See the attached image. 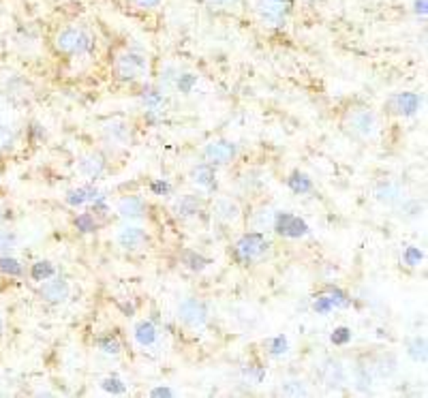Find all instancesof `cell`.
Wrapping results in <instances>:
<instances>
[{
    "instance_id": "6da1fadb",
    "label": "cell",
    "mask_w": 428,
    "mask_h": 398,
    "mask_svg": "<svg viewBox=\"0 0 428 398\" xmlns=\"http://www.w3.org/2000/svg\"><path fill=\"white\" fill-rule=\"evenodd\" d=\"M54 45L64 56H82V54H88L92 50L95 39L90 37V34L84 28L69 26V28H62L56 34Z\"/></svg>"
},
{
    "instance_id": "7a4b0ae2",
    "label": "cell",
    "mask_w": 428,
    "mask_h": 398,
    "mask_svg": "<svg viewBox=\"0 0 428 398\" xmlns=\"http://www.w3.org/2000/svg\"><path fill=\"white\" fill-rule=\"evenodd\" d=\"M113 73L123 82H137L148 76V58L137 52H123L113 62Z\"/></svg>"
},
{
    "instance_id": "3957f363",
    "label": "cell",
    "mask_w": 428,
    "mask_h": 398,
    "mask_svg": "<svg viewBox=\"0 0 428 398\" xmlns=\"http://www.w3.org/2000/svg\"><path fill=\"white\" fill-rule=\"evenodd\" d=\"M343 125L349 135H354L358 139H371L377 133V116L371 110H366V107H358V110L347 112Z\"/></svg>"
},
{
    "instance_id": "277c9868",
    "label": "cell",
    "mask_w": 428,
    "mask_h": 398,
    "mask_svg": "<svg viewBox=\"0 0 428 398\" xmlns=\"http://www.w3.org/2000/svg\"><path fill=\"white\" fill-rule=\"evenodd\" d=\"M255 13L265 26L279 28L291 13V0H255Z\"/></svg>"
},
{
    "instance_id": "5b68a950",
    "label": "cell",
    "mask_w": 428,
    "mask_h": 398,
    "mask_svg": "<svg viewBox=\"0 0 428 398\" xmlns=\"http://www.w3.org/2000/svg\"><path fill=\"white\" fill-rule=\"evenodd\" d=\"M270 248V242L263 234L259 232H251L244 234L238 242H236V257L242 264H251L255 260H261Z\"/></svg>"
},
{
    "instance_id": "8992f818",
    "label": "cell",
    "mask_w": 428,
    "mask_h": 398,
    "mask_svg": "<svg viewBox=\"0 0 428 398\" xmlns=\"http://www.w3.org/2000/svg\"><path fill=\"white\" fill-rule=\"evenodd\" d=\"M178 321L186 328H204L208 321V306L198 298H186L178 306Z\"/></svg>"
},
{
    "instance_id": "52a82bcc",
    "label": "cell",
    "mask_w": 428,
    "mask_h": 398,
    "mask_svg": "<svg viewBox=\"0 0 428 398\" xmlns=\"http://www.w3.org/2000/svg\"><path fill=\"white\" fill-rule=\"evenodd\" d=\"M236 157H238V146L227 139L210 141L204 148V159L210 165H229L231 161H236Z\"/></svg>"
},
{
    "instance_id": "ba28073f",
    "label": "cell",
    "mask_w": 428,
    "mask_h": 398,
    "mask_svg": "<svg viewBox=\"0 0 428 398\" xmlns=\"http://www.w3.org/2000/svg\"><path fill=\"white\" fill-rule=\"evenodd\" d=\"M272 227H275V232L279 236H285V238H304L308 234L306 221L296 214H289V212H277Z\"/></svg>"
},
{
    "instance_id": "9c48e42d",
    "label": "cell",
    "mask_w": 428,
    "mask_h": 398,
    "mask_svg": "<svg viewBox=\"0 0 428 398\" xmlns=\"http://www.w3.org/2000/svg\"><path fill=\"white\" fill-rule=\"evenodd\" d=\"M116 242L125 250H141L150 242V236L139 225H125L116 234Z\"/></svg>"
},
{
    "instance_id": "30bf717a",
    "label": "cell",
    "mask_w": 428,
    "mask_h": 398,
    "mask_svg": "<svg viewBox=\"0 0 428 398\" xmlns=\"http://www.w3.org/2000/svg\"><path fill=\"white\" fill-rule=\"evenodd\" d=\"M69 294H71V287L62 276H50L41 285V298L48 304H62V302H67Z\"/></svg>"
},
{
    "instance_id": "8fae6325",
    "label": "cell",
    "mask_w": 428,
    "mask_h": 398,
    "mask_svg": "<svg viewBox=\"0 0 428 398\" xmlns=\"http://www.w3.org/2000/svg\"><path fill=\"white\" fill-rule=\"evenodd\" d=\"M387 107H390V112L399 116H413L422 107V97L415 92H399L387 101Z\"/></svg>"
},
{
    "instance_id": "7c38bea8",
    "label": "cell",
    "mask_w": 428,
    "mask_h": 398,
    "mask_svg": "<svg viewBox=\"0 0 428 398\" xmlns=\"http://www.w3.org/2000/svg\"><path fill=\"white\" fill-rule=\"evenodd\" d=\"M116 210H118V214L123 216V219L137 221V219H144V216L148 214V204L139 195H127V197H123L118 201Z\"/></svg>"
},
{
    "instance_id": "4fadbf2b",
    "label": "cell",
    "mask_w": 428,
    "mask_h": 398,
    "mask_svg": "<svg viewBox=\"0 0 428 398\" xmlns=\"http://www.w3.org/2000/svg\"><path fill=\"white\" fill-rule=\"evenodd\" d=\"M105 169H107V161L99 152H90L82 157L80 163H77V171H80L86 180H97Z\"/></svg>"
},
{
    "instance_id": "5bb4252c",
    "label": "cell",
    "mask_w": 428,
    "mask_h": 398,
    "mask_svg": "<svg viewBox=\"0 0 428 398\" xmlns=\"http://www.w3.org/2000/svg\"><path fill=\"white\" fill-rule=\"evenodd\" d=\"M214 216L223 223H233L240 219V206L231 197H219L214 201Z\"/></svg>"
},
{
    "instance_id": "9a60e30c",
    "label": "cell",
    "mask_w": 428,
    "mask_h": 398,
    "mask_svg": "<svg viewBox=\"0 0 428 398\" xmlns=\"http://www.w3.org/2000/svg\"><path fill=\"white\" fill-rule=\"evenodd\" d=\"M202 210V199L198 195H182L174 204V214L178 219H191V216H198Z\"/></svg>"
},
{
    "instance_id": "2e32d148",
    "label": "cell",
    "mask_w": 428,
    "mask_h": 398,
    "mask_svg": "<svg viewBox=\"0 0 428 398\" xmlns=\"http://www.w3.org/2000/svg\"><path fill=\"white\" fill-rule=\"evenodd\" d=\"M375 197L381 204H385V206H399L405 199V191L399 185H394V183H383V185L377 187Z\"/></svg>"
},
{
    "instance_id": "e0dca14e",
    "label": "cell",
    "mask_w": 428,
    "mask_h": 398,
    "mask_svg": "<svg viewBox=\"0 0 428 398\" xmlns=\"http://www.w3.org/2000/svg\"><path fill=\"white\" fill-rule=\"evenodd\" d=\"M97 197H101L99 195V191L95 189V187H80V189H71L69 193H67V204L69 206H73V208H80V206H86V204H92Z\"/></svg>"
},
{
    "instance_id": "ac0fdd59",
    "label": "cell",
    "mask_w": 428,
    "mask_h": 398,
    "mask_svg": "<svg viewBox=\"0 0 428 398\" xmlns=\"http://www.w3.org/2000/svg\"><path fill=\"white\" fill-rule=\"evenodd\" d=\"M191 178H193V183H195L198 187L212 189V187L216 185V171H214V165H210V163H202V165H198L195 169L191 171Z\"/></svg>"
},
{
    "instance_id": "d6986e66",
    "label": "cell",
    "mask_w": 428,
    "mask_h": 398,
    "mask_svg": "<svg viewBox=\"0 0 428 398\" xmlns=\"http://www.w3.org/2000/svg\"><path fill=\"white\" fill-rule=\"evenodd\" d=\"M322 379L328 385H340L345 381V369L338 360H326L322 364Z\"/></svg>"
},
{
    "instance_id": "ffe728a7",
    "label": "cell",
    "mask_w": 428,
    "mask_h": 398,
    "mask_svg": "<svg viewBox=\"0 0 428 398\" xmlns=\"http://www.w3.org/2000/svg\"><path fill=\"white\" fill-rule=\"evenodd\" d=\"M133 336H135L137 345H141V347H152L154 343H157V339H159V332H157V328H154L152 321H139V323L135 325Z\"/></svg>"
},
{
    "instance_id": "44dd1931",
    "label": "cell",
    "mask_w": 428,
    "mask_h": 398,
    "mask_svg": "<svg viewBox=\"0 0 428 398\" xmlns=\"http://www.w3.org/2000/svg\"><path fill=\"white\" fill-rule=\"evenodd\" d=\"M182 264L193 272H204L212 262L208 257L200 255V253H195V250H184L182 253Z\"/></svg>"
},
{
    "instance_id": "7402d4cb",
    "label": "cell",
    "mask_w": 428,
    "mask_h": 398,
    "mask_svg": "<svg viewBox=\"0 0 428 398\" xmlns=\"http://www.w3.org/2000/svg\"><path fill=\"white\" fill-rule=\"evenodd\" d=\"M399 212L405 221H415L424 214V204H420L417 199H403L399 204Z\"/></svg>"
},
{
    "instance_id": "603a6c76",
    "label": "cell",
    "mask_w": 428,
    "mask_h": 398,
    "mask_svg": "<svg viewBox=\"0 0 428 398\" xmlns=\"http://www.w3.org/2000/svg\"><path fill=\"white\" fill-rule=\"evenodd\" d=\"M407 353H409V357L413 360V362H426V339L424 336H411L409 341H407Z\"/></svg>"
},
{
    "instance_id": "cb8c5ba5",
    "label": "cell",
    "mask_w": 428,
    "mask_h": 398,
    "mask_svg": "<svg viewBox=\"0 0 428 398\" xmlns=\"http://www.w3.org/2000/svg\"><path fill=\"white\" fill-rule=\"evenodd\" d=\"M287 185H289V189H291L294 193H298V195H304V193H308L310 189H313V183H310V178H306V176L300 173V171H294V173L287 178Z\"/></svg>"
},
{
    "instance_id": "d4e9b609",
    "label": "cell",
    "mask_w": 428,
    "mask_h": 398,
    "mask_svg": "<svg viewBox=\"0 0 428 398\" xmlns=\"http://www.w3.org/2000/svg\"><path fill=\"white\" fill-rule=\"evenodd\" d=\"M54 274H56V268L50 262H43V260L41 262H34L32 268H30V278L36 280V283H43L50 276H54Z\"/></svg>"
},
{
    "instance_id": "484cf974",
    "label": "cell",
    "mask_w": 428,
    "mask_h": 398,
    "mask_svg": "<svg viewBox=\"0 0 428 398\" xmlns=\"http://www.w3.org/2000/svg\"><path fill=\"white\" fill-rule=\"evenodd\" d=\"M141 101H144V105H146V110H148V112H161V110H163V105H165L163 94H161L159 90H152V88L144 90Z\"/></svg>"
},
{
    "instance_id": "4316f807",
    "label": "cell",
    "mask_w": 428,
    "mask_h": 398,
    "mask_svg": "<svg viewBox=\"0 0 428 398\" xmlns=\"http://www.w3.org/2000/svg\"><path fill=\"white\" fill-rule=\"evenodd\" d=\"M15 141H18V133H15V129L9 127V125H0V155L13 150Z\"/></svg>"
},
{
    "instance_id": "83f0119b",
    "label": "cell",
    "mask_w": 428,
    "mask_h": 398,
    "mask_svg": "<svg viewBox=\"0 0 428 398\" xmlns=\"http://www.w3.org/2000/svg\"><path fill=\"white\" fill-rule=\"evenodd\" d=\"M18 248V234L13 229H0V255H11Z\"/></svg>"
},
{
    "instance_id": "f1b7e54d",
    "label": "cell",
    "mask_w": 428,
    "mask_h": 398,
    "mask_svg": "<svg viewBox=\"0 0 428 398\" xmlns=\"http://www.w3.org/2000/svg\"><path fill=\"white\" fill-rule=\"evenodd\" d=\"M0 272L7 274V276H22L24 266L11 255H0Z\"/></svg>"
},
{
    "instance_id": "f546056e",
    "label": "cell",
    "mask_w": 428,
    "mask_h": 398,
    "mask_svg": "<svg viewBox=\"0 0 428 398\" xmlns=\"http://www.w3.org/2000/svg\"><path fill=\"white\" fill-rule=\"evenodd\" d=\"M75 227L80 229L82 234H92V232H97L99 223H97V219H95V214L82 212V214L75 216Z\"/></svg>"
},
{
    "instance_id": "4dcf8cb0",
    "label": "cell",
    "mask_w": 428,
    "mask_h": 398,
    "mask_svg": "<svg viewBox=\"0 0 428 398\" xmlns=\"http://www.w3.org/2000/svg\"><path fill=\"white\" fill-rule=\"evenodd\" d=\"M97 345H99V349H101L103 353H107V355H118L120 349H123L120 341L116 339V336H101V339L97 341Z\"/></svg>"
},
{
    "instance_id": "1f68e13d",
    "label": "cell",
    "mask_w": 428,
    "mask_h": 398,
    "mask_svg": "<svg viewBox=\"0 0 428 398\" xmlns=\"http://www.w3.org/2000/svg\"><path fill=\"white\" fill-rule=\"evenodd\" d=\"M324 296L330 300V304H332L334 308H347V306H349V298H347V294H343L340 289H336V287H328Z\"/></svg>"
},
{
    "instance_id": "d6a6232c",
    "label": "cell",
    "mask_w": 428,
    "mask_h": 398,
    "mask_svg": "<svg viewBox=\"0 0 428 398\" xmlns=\"http://www.w3.org/2000/svg\"><path fill=\"white\" fill-rule=\"evenodd\" d=\"M206 7L212 11H231L242 5V0H204Z\"/></svg>"
},
{
    "instance_id": "836d02e7",
    "label": "cell",
    "mask_w": 428,
    "mask_h": 398,
    "mask_svg": "<svg viewBox=\"0 0 428 398\" xmlns=\"http://www.w3.org/2000/svg\"><path fill=\"white\" fill-rule=\"evenodd\" d=\"M268 347H270V355H275V357H281V355H285L289 351V343H287V339L283 334L277 336V339H272L268 343Z\"/></svg>"
},
{
    "instance_id": "e575fe53",
    "label": "cell",
    "mask_w": 428,
    "mask_h": 398,
    "mask_svg": "<svg viewBox=\"0 0 428 398\" xmlns=\"http://www.w3.org/2000/svg\"><path fill=\"white\" fill-rule=\"evenodd\" d=\"M101 385H103V390H107V392H111V394H123L127 388H125V383L118 379V377H105L103 381H101Z\"/></svg>"
},
{
    "instance_id": "d590c367",
    "label": "cell",
    "mask_w": 428,
    "mask_h": 398,
    "mask_svg": "<svg viewBox=\"0 0 428 398\" xmlns=\"http://www.w3.org/2000/svg\"><path fill=\"white\" fill-rule=\"evenodd\" d=\"M281 392L287 394V396H300V394L304 396V394H306V388L302 385V381H287Z\"/></svg>"
},
{
    "instance_id": "8d00e7d4",
    "label": "cell",
    "mask_w": 428,
    "mask_h": 398,
    "mask_svg": "<svg viewBox=\"0 0 428 398\" xmlns=\"http://www.w3.org/2000/svg\"><path fill=\"white\" fill-rule=\"evenodd\" d=\"M422 260H424L422 250H417L415 246H409V248L405 250V262H407L409 266H420Z\"/></svg>"
},
{
    "instance_id": "74e56055",
    "label": "cell",
    "mask_w": 428,
    "mask_h": 398,
    "mask_svg": "<svg viewBox=\"0 0 428 398\" xmlns=\"http://www.w3.org/2000/svg\"><path fill=\"white\" fill-rule=\"evenodd\" d=\"M349 339H352V330H347V328H336L332 334L334 345H345V343H349Z\"/></svg>"
},
{
    "instance_id": "f35d334b",
    "label": "cell",
    "mask_w": 428,
    "mask_h": 398,
    "mask_svg": "<svg viewBox=\"0 0 428 398\" xmlns=\"http://www.w3.org/2000/svg\"><path fill=\"white\" fill-rule=\"evenodd\" d=\"M150 191L154 195H167L172 191V187H170V183H165V180H154V183L150 185Z\"/></svg>"
},
{
    "instance_id": "ab89813d",
    "label": "cell",
    "mask_w": 428,
    "mask_h": 398,
    "mask_svg": "<svg viewBox=\"0 0 428 398\" xmlns=\"http://www.w3.org/2000/svg\"><path fill=\"white\" fill-rule=\"evenodd\" d=\"M129 3L137 9H157L163 0H129Z\"/></svg>"
},
{
    "instance_id": "60d3db41",
    "label": "cell",
    "mask_w": 428,
    "mask_h": 398,
    "mask_svg": "<svg viewBox=\"0 0 428 398\" xmlns=\"http://www.w3.org/2000/svg\"><path fill=\"white\" fill-rule=\"evenodd\" d=\"M332 308H334V306L330 304V300H328L326 296H319V298H317V302H315V311H317V313H322V315H328V313H330Z\"/></svg>"
},
{
    "instance_id": "b9f144b4",
    "label": "cell",
    "mask_w": 428,
    "mask_h": 398,
    "mask_svg": "<svg viewBox=\"0 0 428 398\" xmlns=\"http://www.w3.org/2000/svg\"><path fill=\"white\" fill-rule=\"evenodd\" d=\"M415 13L426 15V0H415Z\"/></svg>"
},
{
    "instance_id": "7bdbcfd3",
    "label": "cell",
    "mask_w": 428,
    "mask_h": 398,
    "mask_svg": "<svg viewBox=\"0 0 428 398\" xmlns=\"http://www.w3.org/2000/svg\"><path fill=\"white\" fill-rule=\"evenodd\" d=\"M152 396H172V390H152Z\"/></svg>"
},
{
    "instance_id": "ee69618b",
    "label": "cell",
    "mask_w": 428,
    "mask_h": 398,
    "mask_svg": "<svg viewBox=\"0 0 428 398\" xmlns=\"http://www.w3.org/2000/svg\"><path fill=\"white\" fill-rule=\"evenodd\" d=\"M3 330H5V321H3V315H0V334H3Z\"/></svg>"
}]
</instances>
